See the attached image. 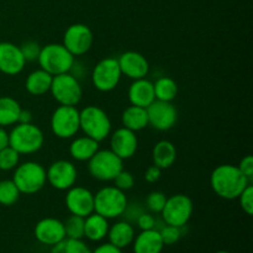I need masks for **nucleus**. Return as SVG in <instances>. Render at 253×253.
Returning <instances> with one entry per match:
<instances>
[{"instance_id":"obj_21","label":"nucleus","mask_w":253,"mask_h":253,"mask_svg":"<svg viewBox=\"0 0 253 253\" xmlns=\"http://www.w3.org/2000/svg\"><path fill=\"white\" fill-rule=\"evenodd\" d=\"M133 253H162L165 244L158 230L141 231L133 239Z\"/></svg>"},{"instance_id":"obj_16","label":"nucleus","mask_w":253,"mask_h":253,"mask_svg":"<svg viewBox=\"0 0 253 253\" xmlns=\"http://www.w3.org/2000/svg\"><path fill=\"white\" fill-rule=\"evenodd\" d=\"M34 235L40 244L51 247L54 246L66 239L63 221L54 217H44L36 224Z\"/></svg>"},{"instance_id":"obj_20","label":"nucleus","mask_w":253,"mask_h":253,"mask_svg":"<svg viewBox=\"0 0 253 253\" xmlns=\"http://www.w3.org/2000/svg\"><path fill=\"white\" fill-rule=\"evenodd\" d=\"M128 100L131 105L147 108L156 100L153 83L146 78L136 79L128 88Z\"/></svg>"},{"instance_id":"obj_39","label":"nucleus","mask_w":253,"mask_h":253,"mask_svg":"<svg viewBox=\"0 0 253 253\" xmlns=\"http://www.w3.org/2000/svg\"><path fill=\"white\" fill-rule=\"evenodd\" d=\"M156 222H157V220H156L152 215L148 214V212H142V214L137 217V220H136V224L140 227L141 231L156 229Z\"/></svg>"},{"instance_id":"obj_34","label":"nucleus","mask_w":253,"mask_h":253,"mask_svg":"<svg viewBox=\"0 0 253 253\" xmlns=\"http://www.w3.org/2000/svg\"><path fill=\"white\" fill-rule=\"evenodd\" d=\"M162 241L165 246H170V245L177 244L182 237V227L172 226V225L163 224L161 229H158Z\"/></svg>"},{"instance_id":"obj_18","label":"nucleus","mask_w":253,"mask_h":253,"mask_svg":"<svg viewBox=\"0 0 253 253\" xmlns=\"http://www.w3.org/2000/svg\"><path fill=\"white\" fill-rule=\"evenodd\" d=\"M24 56L20 46L11 42H0V72L6 76H16L25 68Z\"/></svg>"},{"instance_id":"obj_22","label":"nucleus","mask_w":253,"mask_h":253,"mask_svg":"<svg viewBox=\"0 0 253 253\" xmlns=\"http://www.w3.org/2000/svg\"><path fill=\"white\" fill-rule=\"evenodd\" d=\"M106 237L111 245L124 250L132 245L133 239H135V229H133L132 224L123 220V221L115 222L113 226L109 227Z\"/></svg>"},{"instance_id":"obj_31","label":"nucleus","mask_w":253,"mask_h":253,"mask_svg":"<svg viewBox=\"0 0 253 253\" xmlns=\"http://www.w3.org/2000/svg\"><path fill=\"white\" fill-rule=\"evenodd\" d=\"M20 190L12 182V179H5L0 182V205L11 207L19 200Z\"/></svg>"},{"instance_id":"obj_14","label":"nucleus","mask_w":253,"mask_h":253,"mask_svg":"<svg viewBox=\"0 0 253 253\" xmlns=\"http://www.w3.org/2000/svg\"><path fill=\"white\" fill-rule=\"evenodd\" d=\"M47 182L57 190H68L74 187L78 177L76 166L66 160H58L52 163L46 170Z\"/></svg>"},{"instance_id":"obj_12","label":"nucleus","mask_w":253,"mask_h":253,"mask_svg":"<svg viewBox=\"0 0 253 253\" xmlns=\"http://www.w3.org/2000/svg\"><path fill=\"white\" fill-rule=\"evenodd\" d=\"M94 42L93 31L85 24H73L63 35V46L74 57L83 56L91 48Z\"/></svg>"},{"instance_id":"obj_35","label":"nucleus","mask_w":253,"mask_h":253,"mask_svg":"<svg viewBox=\"0 0 253 253\" xmlns=\"http://www.w3.org/2000/svg\"><path fill=\"white\" fill-rule=\"evenodd\" d=\"M166 200H167V197H166L165 193L162 192H152L147 195L146 198V207L150 210L151 212H158L162 211L163 207L166 204Z\"/></svg>"},{"instance_id":"obj_9","label":"nucleus","mask_w":253,"mask_h":253,"mask_svg":"<svg viewBox=\"0 0 253 253\" xmlns=\"http://www.w3.org/2000/svg\"><path fill=\"white\" fill-rule=\"evenodd\" d=\"M193 211H194V205L188 195L174 194L167 198L161 214L165 224L184 227L192 217Z\"/></svg>"},{"instance_id":"obj_36","label":"nucleus","mask_w":253,"mask_h":253,"mask_svg":"<svg viewBox=\"0 0 253 253\" xmlns=\"http://www.w3.org/2000/svg\"><path fill=\"white\" fill-rule=\"evenodd\" d=\"M20 49H21V53L26 62L37 61V58H39L40 56V52H41V47H40V44L35 41L24 42V43L20 46Z\"/></svg>"},{"instance_id":"obj_38","label":"nucleus","mask_w":253,"mask_h":253,"mask_svg":"<svg viewBox=\"0 0 253 253\" xmlns=\"http://www.w3.org/2000/svg\"><path fill=\"white\" fill-rule=\"evenodd\" d=\"M240 200V205H241V209L246 212L249 216H251L253 214V187L251 184H249L246 187V189L240 194V197L237 198Z\"/></svg>"},{"instance_id":"obj_8","label":"nucleus","mask_w":253,"mask_h":253,"mask_svg":"<svg viewBox=\"0 0 253 253\" xmlns=\"http://www.w3.org/2000/svg\"><path fill=\"white\" fill-rule=\"evenodd\" d=\"M49 93L59 105L77 106L83 96V89L78 78L69 72L52 78Z\"/></svg>"},{"instance_id":"obj_25","label":"nucleus","mask_w":253,"mask_h":253,"mask_svg":"<svg viewBox=\"0 0 253 253\" xmlns=\"http://www.w3.org/2000/svg\"><path fill=\"white\" fill-rule=\"evenodd\" d=\"M52 78H53V76L47 73L43 69H36L26 77L25 88H26L27 93L34 96L44 95L51 89Z\"/></svg>"},{"instance_id":"obj_6","label":"nucleus","mask_w":253,"mask_h":253,"mask_svg":"<svg viewBox=\"0 0 253 253\" xmlns=\"http://www.w3.org/2000/svg\"><path fill=\"white\" fill-rule=\"evenodd\" d=\"M128 202L125 192L113 187H104L94 194V212L105 219H116L123 216Z\"/></svg>"},{"instance_id":"obj_45","label":"nucleus","mask_w":253,"mask_h":253,"mask_svg":"<svg viewBox=\"0 0 253 253\" xmlns=\"http://www.w3.org/2000/svg\"><path fill=\"white\" fill-rule=\"evenodd\" d=\"M215 253H230V252H227V251H217V252H215Z\"/></svg>"},{"instance_id":"obj_13","label":"nucleus","mask_w":253,"mask_h":253,"mask_svg":"<svg viewBox=\"0 0 253 253\" xmlns=\"http://www.w3.org/2000/svg\"><path fill=\"white\" fill-rule=\"evenodd\" d=\"M147 110L148 125L158 131H168L174 127L178 119V113L172 101L155 100Z\"/></svg>"},{"instance_id":"obj_32","label":"nucleus","mask_w":253,"mask_h":253,"mask_svg":"<svg viewBox=\"0 0 253 253\" xmlns=\"http://www.w3.org/2000/svg\"><path fill=\"white\" fill-rule=\"evenodd\" d=\"M64 224L66 237L74 240H83L84 237V217L71 215Z\"/></svg>"},{"instance_id":"obj_10","label":"nucleus","mask_w":253,"mask_h":253,"mask_svg":"<svg viewBox=\"0 0 253 253\" xmlns=\"http://www.w3.org/2000/svg\"><path fill=\"white\" fill-rule=\"evenodd\" d=\"M51 130L62 140L73 138L81 130L78 109L76 106L59 105L51 116Z\"/></svg>"},{"instance_id":"obj_7","label":"nucleus","mask_w":253,"mask_h":253,"mask_svg":"<svg viewBox=\"0 0 253 253\" xmlns=\"http://www.w3.org/2000/svg\"><path fill=\"white\" fill-rule=\"evenodd\" d=\"M124 169V161L111 150H98L88 161V172L94 179L110 182Z\"/></svg>"},{"instance_id":"obj_33","label":"nucleus","mask_w":253,"mask_h":253,"mask_svg":"<svg viewBox=\"0 0 253 253\" xmlns=\"http://www.w3.org/2000/svg\"><path fill=\"white\" fill-rule=\"evenodd\" d=\"M20 155L12 147L2 148L0 151V169L1 170H11L19 166Z\"/></svg>"},{"instance_id":"obj_42","label":"nucleus","mask_w":253,"mask_h":253,"mask_svg":"<svg viewBox=\"0 0 253 253\" xmlns=\"http://www.w3.org/2000/svg\"><path fill=\"white\" fill-rule=\"evenodd\" d=\"M91 253H124V252L121 249H119V247L114 246V245H111L110 242H108V244H103L100 245V246H98L94 251H91Z\"/></svg>"},{"instance_id":"obj_41","label":"nucleus","mask_w":253,"mask_h":253,"mask_svg":"<svg viewBox=\"0 0 253 253\" xmlns=\"http://www.w3.org/2000/svg\"><path fill=\"white\" fill-rule=\"evenodd\" d=\"M161 175H162V169L157 166H150L145 172V179L147 183H156L160 180Z\"/></svg>"},{"instance_id":"obj_26","label":"nucleus","mask_w":253,"mask_h":253,"mask_svg":"<svg viewBox=\"0 0 253 253\" xmlns=\"http://www.w3.org/2000/svg\"><path fill=\"white\" fill-rule=\"evenodd\" d=\"M153 165L161 169H167L174 165L177 160V150L170 141L162 140L155 145L152 150Z\"/></svg>"},{"instance_id":"obj_19","label":"nucleus","mask_w":253,"mask_h":253,"mask_svg":"<svg viewBox=\"0 0 253 253\" xmlns=\"http://www.w3.org/2000/svg\"><path fill=\"white\" fill-rule=\"evenodd\" d=\"M123 76L136 81L146 78L150 72V63L143 54L135 51H127L118 58Z\"/></svg>"},{"instance_id":"obj_29","label":"nucleus","mask_w":253,"mask_h":253,"mask_svg":"<svg viewBox=\"0 0 253 253\" xmlns=\"http://www.w3.org/2000/svg\"><path fill=\"white\" fill-rule=\"evenodd\" d=\"M156 100L173 101L177 96L178 86L174 79L169 77H161L153 83Z\"/></svg>"},{"instance_id":"obj_27","label":"nucleus","mask_w":253,"mask_h":253,"mask_svg":"<svg viewBox=\"0 0 253 253\" xmlns=\"http://www.w3.org/2000/svg\"><path fill=\"white\" fill-rule=\"evenodd\" d=\"M121 121H123L124 127L128 128L133 132H137L148 126L147 110L141 106H128L124 110L123 115H121Z\"/></svg>"},{"instance_id":"obj_17","label":"nucleus","mask_w":253,"mask_h":253,"mask_svg":"<svg viewBox=\"0 0 253 253\" xmlns=\"http://www.w3.org/2000/svg\"><path fill=\"white\" fill-rule=\"evenodd\" d=\"M138 148L136 132L126 127H120L110 133V150L121 160H128L135 156Z\"/></svg>"},{"instance_id":"obj_11","label":"nucleus","mask_w":253,"mask_h":253,"mask_svg":"<svg viewBox=\"0 0 253 253\" xmlns=\"http://www.w3.org/2000/svg\"><path fill=\"white\" fill-rule=\"evenodd\" d=\"M121 73L118 58L108 57L104 58L94 67L91 73V82L95 89L101 93H109L114 90L120 83Z\"/></svg>"},{"instance_id":"obj_40","label":"nucleus","mask_w":253,"mask_h":253,"mask_svg":"<svg viewBox=\"0 0 253 253\" xmlns=\"http://www.w3.org/2000/svg\"><path fill=\"white\" fill-rule=\"evenodd\" d=\"M239 169L249 178L250 180H252L253 178V157L252 156H246V157L242 158L239 163Z\"/></svg>"},{"instance_id":"obj_24","label":"nucleus","mask_w":253,"mask_h":253,"mask_svg":"<svg viewBox=\"0 0 253 253\" xmlns=\"http://www.w3.org/2000/svg\"><path fill=\"white\" fill-rule=\"evenodd\" d=\"M99 150V142L88 136L77 137L69 145V155L74 161L88 162Z\"/></svg>"},{"instance_id":"obj_5","label":"nucleus","mask_w":253,"mask_h":253,"mask_svg":"<svg viewBox=\"0 0 253 253\" xmlns=\"http://www.w3.org/2000/svg\"><path fill=\"white\" fill-rule=\"evenodd\" d=\"M12 182L15 183L21 194H36L46 185V169L40 163L27 161L15 168Z\"/></svg>"},{"instance_id":"obj_28","label":"nucleus","mask_w":253,"mask_h":253,"mask_svg":"<svg viewBox=\"0 0 253 253\" xmlns=\"http://www.w3.org/2000/svg\"><path fill=\"white\" fill-rule=\"evenodd\" d=\"M21 111L19 101L11 96H0V126H11L17 124Z\"/></svg>"},{"instance_id":"obj_23","label":"nucleus","mask_w":253,"mask_h":253,"mask_svg":"<svg viewBox=\"0 0 253 253\" xmlns=\"http://www.w3.org/2000/svg\"><path fill=\"white\" fill-rule=\"evenodd\" d=\"M108 219L96 212H91L84 217V237L93 242H100L108 236L109 231Z\"/></svg>"},{"instance_id":"obj_37","label":"nucleus","mask_w":253,"mask_h":253,"mask_svg":"<svg viewBox=\"0 0 253 253\" xmlns=\"http://www.w3.org/2000/svg\"><path fill=\"white\" fill-rule=\"evenodd\" d=\"M114 183H115V187L119 188L123 192H126V190L132 189L133 185H135V178L131 174L128 170L123 169L114 179Z\"/></svg>"},{"instance_id":"obj_30","label":"nucleus","mask_w":253,"mask_h":253,"mask_svg":"<svg viewBox=\"0 0 253 253\" xmlns=\"http://www.w3.org/2000/svg\"><path fill=\"white\" fill-rule=\"evenodd\" d=\"M49 253H91L88 245L83 240H74L66 237L59 244L52 246Z\"/></svg>"},{"instance_id":"obj_43","label":"nucleus","mask_w":253,"mask_h":253,"mask_svg":"<svg viewBox=\"0 0 253 253\" xmlns=\"http://www.w3.org/2000/svg\"><path fill=\"white\" fill-rule=\"evenodd\" d=\"M9 146V132L0 126V151Z\"/></svg>"},{"instance_id":"obj_3","label":"nucleus","mask_w":253,"mask_h":253,"mask_svg":"<svg viewBox=\"0 0 253 253\" xmlns=\"http://www.w3.org/2000/svg\"><path fill=\"white\" fill-rule=\"evenodd\" d=\"M37 62L41 69L54 77L69 73L76 62V57L62 43H48L41 47Z\"/></svg>"},{"instance_id":"obj_44","label":"nucleus","mask_w":253,"mask_h":253,"mask_svg":"<svg viewBox=\"0 0 253 253\" xmlns=\"http://www.w3.org/2000/svg\"><path fill=\"white\" fill-rule=\"evenodd\" d=\"M17 123L20 124H30L32 123V114L30 110H24L21 109L20 111V115H19V121Z\"/></svg>"},{"instance_id":"obj_4","label":"nucleus","mask_w":253,"mask_h":253,"mask_svg":"<svg viewBox=\"0 0 253 253\" xmlns=\"http://www.w3.org/2000/svg\"><path fill=\"white\" fill-rule=\"evenodd\" d=\"M79 125L84 135L101 142L111 133V120L105 110L95 105H88L79 111Z\"/></svg>"},{"instance_id":"obj_2","label":"nucleus","mask_w":253,"mask_h":253,"mask_svg":"<svg viewBox=\"0 0 253 253\" xmlns=\"http://www.w3.org/2000/svg\"><path fill=\"white\" fill-rule=\"evenodd\" d=\"M11 132H9V146L19 155H32L39 152L44 142V136L41 128L35 124H15Z\"/></svg>"},{"instance_id":"obj_15","label":"nucleus","mask_w":253,"mask_h":253,"mask_svg":"<svg viewBox=\"0 0 253 253\" xmlns=\"http://www.w3.org/2000/svg\"><path fill=\"white\" fill-rule=\"evenodd\" d=\"M66 207L71 215L86 217L94 212V194L84 187H72L67 190Z\"/></svg>"},{"instance_id":"obj_1","label":"nucleus","mask_w":253,"mask_h":253,"mask_svg":"<svg viewBox=\"0 0 253 253\" xmlns=\"http://www.w3.org/2000/svg\"><path fill=\"white\" fill-rule=\"evenodd\" d=\"M251 180L239 169L237 166H217L210 175V185L217 197L225 200H234L240 197Z\"/></svg>"}]
</instances>
